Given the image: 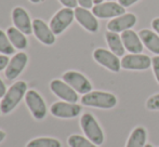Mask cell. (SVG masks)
<instances>
[{"mask_svg": "<svg viewBox=\"0 0 159 147\" xmlns=\"http://www.w3.org/2000/svg\"><path fill=\"white\" fill-rule=\"evenodd\" d=\"M26 92H27V83L25 81H16L13 83L7 91L6 95L2 97L1 113L6 115L11 113L23 100Z\"/></svg>", "mask_w": 159, "mask_h": 147, "instance_id": "cell-1", "label": "cell"}, {"mask_svg": "<svg viewBox=\"0 0 159 147\" xmlns=\"http://www.w3.org/2000/svg\"><path fill=\"white\" fill-rule=\"evenodd\" d=\"M82 105L90 107L102 108V109H111L117 104V97L109 92L103 91H91L81 97Z\"/></svg>", "mask_w": 159, "mask_h": 147, "instance_id": "cell-2", "label": "cell"}, {"mask_svg": "<svg viewBox=\"0 0 159 147\" xmlns=\"http://www.w3.org/2000/svg\"><path fill=\"white\" fill-rule=\"evenodd\" d=\"M80 126L86 136L95 145H102L104 142V133L100 124L91 114L86 113L80 118Z\"/></svg>", "mask_w": 159, "mask_h": 147, "instance_id": "cell-3", "label": "cell"}, {"mask_svg": "<svg viewBox=\"0 0 159 147\" xmlns=\"http://www.w3.org/2000/svg\"><path fill=\"white\" fill-rule=\"evenodd\" d=\"M75 20V11L70 8H63L59 10L50 21V28L55 36L61 35L62 33L69 27Z\"/></svg>", "mask_w": 159, "mask_h": 147, "instance_id": "cell-4", "label": "cell"}, {"mask_svg": "<svg viewBox=\"0 0 159 147\" xmlns=\"http://www.w3.org/2000/svg\"><path fill=\"white\" fill-rule=\"evenodd\" d=\"M63 80L67 84H69L76 92L80 93V94L84 95L91 92L92 90V84L89 81L88 78L75 70H69V72L64 73Z\"/></svg>", "mask_w": 159, "mask_h": 147, "instance_id": "cell-5", "label": "cell"}, {"mask_svg": "<svg viewBox=\"0 0 159 147\" xmlns=\"http://www.w3.org/2000/svg\"><path fill=\"white\" fill-rule=\"evenodd\" d=\"M92 13L98 19H113L125 14L126 8H124L119 2L107 1L93 6Z\"/></svg>", "mask_w": 159, "mask_h": 147, "instance_id": "cell-6", "label": "cell"}, {"mask_svg": "<svg viewBox=\"0 0 159 147\" xmlns=\"http://www.w3.org/2000/svg\"><path fill=\"white\" fill-rule=\"evenodd\" d=\"M25 102L34 118L42 120L47 115V105L41 95L35 90H28L25 95Z\"/></svg>", "mask_w": 159, "mask_h": 147, "instance_id": "cell-7", "label": "cell"}, {"mask_svg": "<svg viewBox=\"0 0 159 147\" xmlns=\"http://www.w3.org/2000/svg\"><path fill=\"white\" fill-rule=\"evenodd\" d=\"M93 59L101 64L102 66L106 67L107 69L111 70L114 73H118L121 68V61L118 59L116 54H114L111 51L106 49L98 48L93 52Z\"/></svg>", "mask_w": 159, "mask_h": 147, "instance_id": "cell-8", "label": "cell"}, {"mask_svg": "<svg viewBox=\"0 0 159 147\" xmlns=\"http://www.w3.org/2000/svg\"><path fill=\"white\" fill-rule=\"evenodd\" d=\"M152 59L142 53L127 54L122 56L121 67L128 70H146L151 67Z\"/></svg>", "mask_w": 159, "mask_h": 147, "instance_id": "cell-9", "label": "cell"}, {"mask_svg": "<svg viewBox=\"0 0 159 147\" xmlns=\"http://www.w3.org/2000/svg\"><path fill=\"white\" fill-rule=\"evenodd\" d=\"M50 89L57 97L63 100L64 102L77 103L78 100H79L78 93L69 84H67L64 80H60V79L52 80L50 82Z\"/></svg>", "mask_w": 159, "mask_h": 147, "instance_id": "cell-10", "label": "cell"}, {"mask_svg": "<svg viewBox=\"0 0 159 147\" xmlns=\"http://www.w3.org/2000/svg\"><path fill=\"white\" fill-rule=\"evenodd\" d=\"M28 62V56L26 53L19 52L10 60L6 70H4V76L8 80H14L17 78L26 67Z\"/></svg>", "mask_w": 159, "mask_h": 147, "instance_id": "cell-11", "label": "cell"}, {"mask_svg": "<svg viewBox=\"0 0 159 147\" xmlns=\"http://www.w3.org/2000/svg\"><path fill=\"white\" fill-rule=\"evenodd\" d=\"M82 108L77 103H69V102H55L50 108V111L54 117L64 118H75L81 113Z\"/></svg>", "mask_w": 159, "mask_h": 147, "instance_id": "cell-12", "label": "cell"}, {"mask_svg": "<svg viewBox=\"0 0 159 147\" xmlns=\"http://www.w3.org/2000/svg\"><path fill=\"white\" fill-rule=\"evenodd\" d=\"M33 32L38 40L46 46H52L55 42V35L50 26L41 19H35L33 21Z\"/></svg>", "mask_w": 159, "mask_h": 147, "instance_id": "cell-13", "label": "cell"}, {"mask_svg": "<svg viewBox=\"0 0 159 147\" xmlns=\"http://www.w3.org/2000/svg\"><path fill=\"white\" fill-rule=\"evenodd\" d=\"M12 22L14 27L23 34L30 35L33 33V23L27 11L22 7H15L12 10Z\"/></svg>", "mask_w": 159, "mask_h": 147, "instance_id": "cell-14", "label": "cell"}, {"mask_svg": "<svg viewBox=\"0 0 159 147\" xmlns=\"http://www.w3.org/2000/svg\"><path fill=\"white\" fill-rule=\"evenodd\" d=\"M75 19L82 27L90 33H96L98 30V19L89 9H84L82 7H77L75 9Z\"/></svg>", "mask_w": 159, "mask_h": 147, "instance_id": "cell-15", "label": "cell"}, {"mask_svg": "<svg viewBox=\"0 0 159 147\" xmlns=\"http://www.w3.org/2000/svg\"><path fill=\"white\" fill-rule=\"evenodd\" d=\"M136 24V16L133 13H125L120 16L114 17L107 23V29L113 33H124L131 29Z\"/></svg>", "mask_w": 159, "mask_h": 147, "instance_id": "cell-16", "label": "cell"}, {"mask_svg": "<svg viewBox=\"0 0 159 147\" xmlns=\"http://www.w3.org/2000/svg\"><path fill=\"white\" fill-rule=\"evenodd\" d=\"M121 39L124 42L125 49L129 51L130 53H132V54L142 53L144 44H143L139 34H136L134 30L128 29L126 32L121 33Z\"/></svg>", "mask_w": 159, "mask_h": 147, "instance_id": "cell-17", "label": "cell"}, {"mask_svg": "<svg viewBox=\"0 0 159 147\" xmlns=\"http://www.w3.org/2000/svg\"><path fill=\"white\" fill-rule=\"evenodd\" d=\"M143 44L151 52L159 55V36L157 33H154L149 29H142L139 33Z\"/></svg>", "mask_w": 159, "mask_h": 147, "instance_id": "cell-18", "label": "cell"}, {"mask_svg": "<svg viewBox=\"0 0 159 147\" xmlns=\"http://www.w3.org/2000/svg\"><path fill=\"white\" fill-rule=\"evenodd\" d=\"M105 39H106L107 44L114 54H116L117 56H124L126 49H125L121 36H119L117 33H113L108 30L105 34Z\"/></svg>", "mask_w": 159, "mask_h": 147, "instance_id": "cell-19", "label": "cell"}, {"mask_svg": "<svg viewBox=\"0 0 159 147\" xmlns=\"http://www.w3.org/2000/svg\"><path fill=\"white\" fill-rule=\"evenodd\" d=\"M7 35H8L11 43L13 44V47L15 49H17V50H25L27 48V38L25 37V34H23L16 27H9L8 30H7Z\"/></svg>", "mask_w": 159, "mask_h": 147, "instance_id": "cell-20", "label": "cell"}, {"mask_svg": "<svg viewBox=\"0 0 159 147\" xmlns=\"http://www.w3.org/2000/svg\"><path fill=\"white\" fill-rule=\"evenodd\" d=\"M146 131L143 127H138L132 131L126 147H144L146 145Z\"/></svg>", "mask_w": 159, "mask_h": 147, "instance_id": "cell-21", "label": "cell"}, {"mask_svg": "<svg viewBox=\"0 0 159 147\" xmlns=\"http://www.w3.org/2000/svg\"><path fill=\"white\" fill-rule=\"evenodd\" d=\"M26 147H62L61 142L52 137H39L32 140Z\"/></svg>", "mask_w": 159, "mask_h": 147, "instance_id": "cell-22", "label": "cell"}, {"mask_svg": "<svg viewBox=\"0 0 159 147\" xmlns=\"http://www.w3.org/2000/svg\"><path fill=\"white\" fill-rule=\"evenodd\" d=\"M15 52V48L11 43L8 35L0 29V53L4 55H12Z\"/></svg>", "mask_w": 159, "mask_h": 147, "instance_id": "cell-23", "label": "cell"}, {"mask_svg": "<svg viewBox=\"0 0 159 147\" xmlns=\"http://www.w3.org/2000/svg\"><path fill=\"white\" fill-rule=\"evenodd\" d=\"M67 142H68V145L70 147H98L88 137H84L81 135L77 134L70 135Z\"/></svg>", "mask_w": 159, "mask_h": 147, "instance_id": "cell-24", "label": "cell"}, {"mask_svg": "<svg viewBox=\"0 0 159 147\" xmlns=\"http://www.w3.org/2000/svg\"><path fill=\"white\" fill-rule=\"evenodd\" d=\"M146 107L149 110H159V93L153 95L147 100Z\"/></svg>", "mask_w": 159, "mask_h": 147, "instance_id": "cell-25", "label": "cell"}, {"mask_svg": "<svg viewBox=\"0 0 159 147\" xmlns=\"http://www.w3.org/2000/svg\"><path fill=\"white\" fill-rule=\"evenodd\" d=\"M152 66H153L154 75L156 77V80L159 82V55H156L152 59Z\"/></svg>", "mask_w": 159, "mask_h": 147, "instance_id": "cell-26", "label": "cell"}, {"mask_svg": "<svg viewBox=\"0 0 159 147\" xmlns=\"http://www.w3.org/2000/svg\"><path fill=\"white\" fill-rule=\"evenodd\" d=\"M65 8H70V9H76L77 8L78 1L77 0H59Z\"/></svg>", "mask_w": 159, "mask_h": 147, "instance_id": "cell-27", "label": "cell"}, {"mask_svg": "<svg viewBox=\"0 0 159 147\" xmlns=\"http://www.w3.org/2000/svg\"><path fill=\"white\" fill-rule=\"evenodd\" d=\"M9 62H10V60H9L8 55H4V54H0V72L3 69H6L7 66H8Z\"/></svg>", "mask_w": 159, "mask_h": 147, "instance_id": "cell-28", "label": "cell"}, {"mask_svg": "<svg viewBox=\"0 0 159 147\" xmlns=\"http://www.w3.org/2000/svg\"><path fill=\"white\" fill-rule=\"evenodd\" d=\"M78 4L84 9L93 8V0H77Z\"/></svg>", "mask_w": 159, "mask_h": 147, "instance_id": "cell-29", "label": "cell"}, {"mask_svg": "<svg viewBox=\"0 0 159 147\" xmlns=\"http://www.w3.org/2000/svg\"><path fill=\"white\" fill-rule=\"evenodd\" d=\"M139 0H118V2H119L120 4H121L124 8H128V7H131L132 4L136 3Z\"/></svg>", "mask_w": 159, "mask_h": 147, "instance_id": "cell-30", "label": "cell"}, {"mask_svg": "<svg viewBox=\"0 0 159 147\" xmlns=\"http://www.w3.org/2000/svg\"><path fill=\"white\" fill-rule=\"evenodd\" d=\"M6 93H7V87L4 84V82L1 80V78H0V97H3L6 95Z\"/></svg>", "mask_w": 159, "mask_h": 147, "instance_id": "cell-31", "label": "cell"}, {"mask_svg": "<svg viewBox=\"0 0 159 147\" xmlns=\"http://www.w3.org/2000/svg\"><path fill=\"white\" fill-rule=\"evenodd\" d=\"M152 27H153V29L159 35V17H156V19L153 20V22H152Z\"/></svg>", "mask_w": 159, "mask_h": 147, "instance_id": "cell-32", "label": "cell"}, {"mask_svg": "<svg viewBox=\"0 0 159 147\" xmlns=\"http://www.w3.org/2000/svg\"><path fill=\"white\" fill-rule=\"evenodd\" d=\"M6 136H7L6 132H3V131L0 130V143H1V142L3 141L4 139H6Z\"/></svg>", "mask_w": 159, "mask_h": 147, "instance_id": "cell-33", "label": "cell"}, {"mask_svg": "<svg viewBox=\"0 0 159 147\" xmlns=\"http://www.w3.org/2000/svg\"><path fill=\"white\" fill-rule=\"evenodd\" d=\"M32 3H39V2H42L43 0H30Z\"/></svg>", "mask_w": 159, "mask_h": 147, "instance_id": "cell-34", "label": "cell"}, {"mask_svg": "<svg viewBox=\"0 0 159 147\" xmlns=\"http://www.w3.org/2000/svg\"><path fill=\"white\" fill-rule=\"evenodd\" d=\"M104 0H93V3L94 4H98V3H102Z\"/></svg>", "mask_w": 159, "mask_h": 147, "instance_id": "cell-35", "label": "cell"}, {"mask_svg": "<svg viewBox=\"0 0 159 147\" xmlns=\"http://www.w3.org/2000/svg\"><path fill=\"white\" fill-rule=\"evenodd\" d=\"M144 147H153V145H152V144H146Z\"/></svg>", "mask_w": 159, "mask_h": 147, "instance_id": "cell-36", "label": "cell"}, {"mask_svg": "<svg viewBox=\"0 0 159 147\" xmlns=\"http://www.w3.org/2000/svg\"><path fill=\"white\" fill-rule=\"evenodd\" d=\"M1 114H2L1 113V102H0V115H1Z\"/></svg>", "mask_w": 159, "mask_h": 147, "instance_id": "cell-37", "label": "cell"}, {"mask_svg": "<svg viewBox=\"0 0 159 147\" xmlns=\"http://www.w3.org/2000/svg\"><path fill=\"white\" fill-rule=\"evenodd\" d=\"M108 1H111V0H108Z\"/></svg>", "mask_w": 159, "mask_h": 147, "instance_id": "cell-38", "label": "cell"}]
</instances>
